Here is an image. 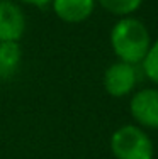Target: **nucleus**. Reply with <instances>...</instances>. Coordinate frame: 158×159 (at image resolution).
I'll use <instances>...</instances> for the list:
<instances>
[{
  "label": "nucleus",
  "mask_w": 158,
  "mask_h": 159,
  "mask_svg": "<svg viewBox=\"0 0 158 159\" xmlns=\"http://www.w3.org/2000/svg\"><path fill=\"white\" fill-rule=\"evenodd\" d=\"M111 46L119 61L136 64L143 61L151 46L150 31L138 19L122 17L111 31Z\"/></svg>",
  "instance_id": "f257e3e1"
},
{
  "label": "nucleus",
  "mask_w": 158,
  "mask_h": 159,
  "mask_svg": "<svg viewBox=\"0 0 158 159\" xmlns=\"http://www.w3.org/2000/svg\"><path fill=\"white\" fill-rule=\"evenodd\" d=\"M111 151L116 159H153V142L143 129L122 125L112 134Z\"/></svg>",
  "instance_id": "f03ea898"
},
{
  "label": "nucleus",
  "mask_w": 158,
  "mask_h": 159,
  "mask_svg": "<svg viewBox=\"0 0 158 159\" xmlns=\"http://www.w3.org/2000/svg\"><path fill=\"white\" fill-rule=\"evenodd\" d=\"M138 81V75L134 64L117 61L112 63L104 73V88L111 97L121 98L129 95L134 90Z\"/></svg>",
  "instance_id": "7ed1b4c3"
},
{
  "label": "nucleus",
  "mask_w": 158,
  "mask_h": 159,
  "mask_svg": "<svg viewBox=\"0 0 158 159\" xmlns=\"http://www.w3.org/2000/svg\"><path fill=\"white\" fill-rule=\"evenodd\" d=\"M26 32V16L17 3L0 0V43H19Z\"/></svg>",
  "instance_id": "20e7f679"
},
{
  "label": "nucleus",
  "mask_w": 158,
  "mask_h": 159,
  "mask_svg": "<svg viewBox=\"0 0 158 159\" xmlns=\"http://www.w3.org/2000/svg\"><path fill=\"white\" fill-rule=\"evenodd\" d=\"M129 110L133 119L143 127L158 129V90L146 88L134 93Z\"/></svg>",
  "instance_id": "39448f33"
},
{
  "label": "nucleus",
  "mask_w": 158,
  "mask_h": 159,
  "mask_svg": "<svg viewBox=\"0 0 158 159\" xmlns=\"http://www.w3.org/2000/svg\"><path fill=\"white\" fill-rule=\"evenodd\" d=\"M51 5L58 19L68 24H78L92 16L95 0H53Z\"/></svg>",
  "instance_id": "423d86ee"
},
{
  "label": "nucleus",
  "mask_w": 158,
  "mask_h": 159,
  "mask_svg": "<svg viewBox=\"0 0 158 159\" xmlns=\"http://www.w3.org/2000/svg\"><path fill=\"white\" fill-rule=\"evenodd\" d=\"M22 59L19 43H0V80H10L17 73Z\"/></svg>",
  "instance_id": "0eeeda50"
},
{
  "label": "nucleus",
  "mask_w": 158,
  "mask_h": 159,
  "mask_svg": "<svg viewBox=\"0 0 158 159\" xmlns=\"http://www.w3.org/2000/svg\"><path fill=\"white\" fill-rule=\"evenodd\" d=\"M97 2H99L107 12L114 14V16L127 17L129 14H133L134 10L140 9L143 0H97Z\"/></svg>",
  "instance_id": "6e6552de"
},
{
  "label": "nucleus",
  "mask_w": 158,
  "mask_h": 159,
  "mask_svg": "<svg viewBox=\"0 0 158 159\" xmlns=\"http://www.w3.org/2000/svg\"><path fill=\"white\" fill-rule=\"evenodd\" d=\"M143 70L148 80L158 85V39L150 46L146 56L143 58Z\"/></svg>",
  "instance_id": "1a4fd4ad"
},
{
  "label": "nucleus",
  "mask_w": 158,
  "mask_h": 159,
  "mask_svg": "<svg viewBox=\"0 0 158 159\" xmlns=\"http://www.w3.org/2000/svg\"><path fill=\"white\" fill-rule=\"evenodd\" d=\"M21 2L27 3V5H34V7H46V5H50L53 0H21Z\"/></svg>",
  "instance_id": "9d476101"
}]
</instances>
